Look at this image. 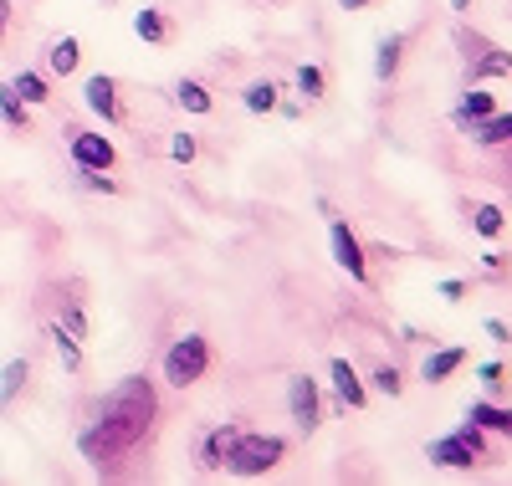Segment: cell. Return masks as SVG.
Returning a JSON list of instances; mask_svg holds the SVG:
<instances>
[{"instance_id": "6da1fadb", "label": "cell", "mask_w": 512, "mask_h": 486, "mask_svg": "<svg viewBox=\"0 0 512 486\" xmlns=\"http://www.w3.org/2000/svg\"><path fill=\"white\" fill-rule=\"evenodd\" d=\"M154 420H159V389H154V379L149 374H128V379H118L98 400L93 420L82 425V435H77V451H82V461H93L98 471H113L123 456H134L144 440L154 435Z\"/></svg>"}, {"instance_id": "7a4b0ae2", "label": "cell", "mask_w": 512, "mask_h": 486, "mask_svg": "<svg viewBox=\"0 0 512 486\" xmlns=\"http://www.w3.org/2000/svg\"><path fill=\"white\" fill-rule=\"evenodd\" d=\"M282 461H287V440L282 435H267V430H236L231 451H226V471L236 481H262Z\"/></svg>"}, {"instance_id": "3957f363", "label": "cell", "mask_w": 512, "mask_h": 486, "mask_svg": "<svg viewBox=\"0 0 512 486\" xmlns=\"http://www.w3.org/2000/svg\"><path fill=\"white\" fill-rule=\"evenodd\" d=\"M159 374H164V384H175V389L200 384V379L210 374V338H205V333H180L175 343L164 348Z\"/></svg>"}, {"instance_id": "277c9868", "label": "cell", "mask_w": 512, "mask_h": 486, "mask_svg": "<svg viewBox=\"0 0 512 486\" xmlns=\"http://www.w3.org/2000/svg\"><path fill=\"white\" fill-rule=\"evenodd\" d=\"M451 41H456V52H461V62H466V82H497V77H512V52H502L497 41H487L482 31L456 26Z\"/></svg>"}, {"instance_id": "5b68a950", "label": "cell", "mask_w": 512, "mask_h": 486, "mask_svg": "<svg viewBox=\"0 0 512 486\" xmlns=\"http://www.w3.org/2000/svg\"><path fill=\"white\" fill-rule=\"evenodd\" d=\"M328 251H333V261H338V272H349V282H369V251H364V241L349 231V220H338V215H328Z\"/></svg>"}, {"instance_id": "8992f818", "label": "cell", "mask_w": 512, "mask_h": 486, "mask_svg": "<svg viewBox=\"0 0 512 486\" xmlns=\"http://www.w3.org/2000/svg\"><path fill=\"white\" fill-rule=\"evenodd\" d=\"M287 415H292V425L303 435H313L323 425V389H318L313 374H292L287 379Z\"/></svg>"}, {"instance_id": "52a82bcc", "label": "cell", "mask_w": 512, "mask_h": 486, "mask_svg": "<svg viewBox=\"0 0 512 486\" xmlns=\"http://www.w3.org/2000/svg\"><path fill=\"white\" fill-rule=\"evenodd\" d=\"M67 154H72V169H113L118 164L113 139L93 134V128H67Z\"/></svg>"}, {"instance_id": "ba28073f", "label": "cell", "mask_w": 512, "mask_h": 486, "mask_svg": "<svg viewBox=\"0 0 512 486\" xmlns=\"http://www.w3.org/2000/svg\"><path fill=\"white\" fill-rule=\"evenodd\" d=\"M425 461H431V466H446V471H472V466H482V451L472 446V440H461V435L451 430V435L425 440Z\"/></svg>"}, {"instance_id": "9c48e42d", "label": "cell", "mask_w": 512, "mask_h": 486, "mask_svg": "<svg viewBox=\"0 0 512 486\" xmlns=\"http://www.w3.org/2000/svg\"><path fill=\"white\" fill-rule=\"evenodd\" d=\"M231 440H236V425H231V420L205 425V430L195 435V466H200L205 476L226 471V451H231Z\"/></svg>"}, {"instance_id": "30bf717a", "label": "cell", "mask_w": 512, "mask_h": 486, "mask_svg": "<svg viewBox=\"0 0 512 486\" xmlns=\"http://www.w3.org/2000/svg\"><path fill=\"white\" fill-rule=\"evenodd\" d=\"M82 108L98 113L103 123H123V118H128V113H123V93H118V82H113L108 72H93L88 82H82Z\"/></svg>"}, {"instance_id": "8fae6325", "label": "cell", "mask_w": 512, "mask_h": 486, "mask_svg": "<svg viewBox=\"0 0 512 486\" xmlns=\"http://www.w3.org/2000/svg\"><path fill=\"white\" fill-rule=\"evenodd\" d=\"M497 113V98L487 93V82H466V93L456 98V108H451V123H456V134H466L472 123H482V118H492Z\"/></svg>"}, {"instance_id": "7c38bea8", "label": "cell", "mask_w": 512, "mask_h": 486, "mask_svg": "<svg viewBox=\"0 0 512 486\" xmlns=\"http://www.w3.org/2000/svg\"><path fill=\"white\" fill-rule=\"evenodd\" d=\"M405 47H410V36H405V31H384V36L374 41V77H379L384 87L400 77V67H405Z\"/></svg>"}, {"instance_id": "4fadbf2b", "label": "cell", "mask_w": 512, "mask_h": 486, "mask_svg": "<svg viewBox=\"0 0 512 486\" xmlns=\"http://www.w3.org/2000/svg\"><path fill=\"white\" fill-rule=\"evenodd\" d=\"M328 379H333V394L344 400V410H364L369 405V384L359 379V369L349 359H333L328 364Z\"/></svg>"}, {"instance_id": "5bb4252c", "label": "cell", "mask_w": 512, "mask_h": 486, "mask_svg": "<svg viewBox=\"0 0 512 486\" xmlns=\"http://www.w3.org/2000/svg\"><path fill=\"white\" fill-rule=\"evenodd\" d=\"M466 420H477L487 435H512V405H497L492 394H482V400L466 405Z\"/></svg>"}, {"instance_id": "9a60e30c", "label": "cell", "mask_w": 512, "mask_h": 486, "mask_svg": "<svg viewBox=\"0 0 512 486\" xmlns=\"http://www.w3.org/2000/svg\"><path fill=\"white\" fill-rule=\"evenodd\" d=\"M134 36L149 41V47H169L175 26H169V16H164L159 6H139V11H134Z\"/></svg>"}, {"instance_id": "2e32d148", "label": "cell", "mask_w": 512, "mask_h": 486, "mask_svg": "<svg viewBox=\"0 0 512 486\" xmlns=\"http://www.w3.org/2000/svg\"><path fill=\"white\" fill-rule=\"evenodd\" d=\"M461 364H466V348H431V353H425V364H420V379L425 384H446Z\"/></svg>"}, {"instance_id": "e0dca14e", "label": "cell", "mask_w": 512, "mask_h": 486, "mask_svg": "<svg viewBox=\"0 0 512 486\" xmlns=\"http://www.w3.org/2000/svg\"><path fill=\"white\" fill-rule=\"evenodd\" d=\"M282 93V87L272 82V77H256V82H246L241 87V103H246V113H256V118H267V113H277V98Z\"/></svg>"}, {"instance_id": "ac0fdd59", "label": "cell", "mask_w": 512, "mask_h": 486, "mask_svg": "<svg viewBox=\"0 0 512 486\" xmlns=\"http://www.w3.org/2000/svg\"><path fill=\"white\" fill-rule=\"evenodd\" d=\"M466 139H472L477 149H497V144H507V139H512V113H492V118L472 123V128H466Z\"/></svg>"}, {"instance_id": "d6986e66", "label": "cell", "mask_w": 512, "mask_h": 486, "mask_svg": "<svg viewBox=\"0 0 512 486\" xmlns=\"http://www.w3.org/2000/svg\"><path fill=\"white\" fill-rule=\"evenodd\" d=\"M175 103H180L185 113H195V118L216 113V98H210V87H205L200 77H180V82H175Z\"/></svg>"}, {"instance_id": "ffe728a7", "label": "cell", "mask_w": 512, "mask_h": 486, "mask_svg": "<svg viewBox=\"0 0 512 486\" xmlns=\"http://www.w3.org/2000/svg\"><path fill=\"white\" fill-rule=\"evenodd\" d=\"M11 87L21 93V103H26V108H47V103H52V82H47V72L21 67V72L11 77Z\"/></svg>"}, {"instance_id": "44dd1931", "label": "cell", "mask_w": 512, "mask_h": 486, "mask_svg": "<svg viewBox=\"0 0 512 486\" xmlns=\"http://www.w3.org/2000/svg\"><path fill=\"white\" fill-rule=\"evenodd\" d=\"M77 62H82V41H77V36H57L52 47H47V67H52V77H72Z\"/></svg>"}, {"instance_id": "7402d4cb", "label": "cell", "mask_w": 512, "mask_h": 486, "mask_svg": "<svg viewBox=\"0 0 512 486\" xmlns=\"http://www.w3.org/2000/svg\"><path fill=\"white\" fill-rule=\"evenodd\" d=\"M0 123H6L11 134H26V128H31V108L21 103V93L11 82H0Z\"/></svg>"}, {"instance_id": "603a6c76", "label": "cell", "mask_w": 512, "mask_h": 486, "mask_svg": "<svg viewBox=\"0 0 512 486\" xmlns=\"http://www.w3.org/2000/svg\"><path fill=\"white\" fill-rule=\"evenodd\" d=\"M47 338H52V348L62 353V369H67V374H82V338H72L62 323H47Z\"/></svg>"}, {"instance_id": "cb8c5ba5", "label": "cell", "mask_w": 512, "mask_h": 486, "mask_svg": "<svg viewBox=\"0 0 512 486\" xmlns=\"http://www.w3.org/2000/svg\"><path fill=\"white\" fill-rule=\"evenodd\" d=\"M26 379H31V359H11L6 369H0V410H6L16 394L26 389Z\"/></svg>"}, {"instance_id": "d4e9b609", "label": "cell", "mask_w": 512, "mask_h": 486, "mask_svg": "<svg viewBox=\"0 0 512 486\" xmlns=\"http://www.w3.org/2000/svg\"><path fill=\"white\" fill-rule=\"evenodd\" d=\"M472 231H477L482 241H497V236L507 231V215H502V205H477V210H472Z\"/></svg>"}, {"instance_id": "484cf974", "label": "cell", "mask_w": 512, "mask_h": 486, "mask_svg": "<svg viewBox=\"0 0 512 486\" xmlns=\"http://www.w3.org/2000/svg\"><path fill=\"white\" fill-rule=\"evenodd\" d=\"M292 82H297V93H303V98H313V103H318V98H328V72H323L318 62H303Z\"/></svg>"}, {"instance_id": "4316f807", "label": "cell", "mask_w": 512, "mask_h": 486, "mask_svg": "<svg viewBox=\"0 0 512 486\" xmlns=\"http://www.w3.org/2000/svg\"><path fill=\"white\" fill-rule=\"evenodd\" d=\"M369 389H374V394H390V400H400V394H405V374H400L395 364H379V369L369 374Z\"/></svg>"}, {"instance_id": "83f0119b", "label": "cell", "mask_w": 512, "mask_h": 486, "mask_svg": "<svg viewBox=\"0 0 512 486\" xmlns=\"http://www.w3.org/2000/svg\"><path fill=\"white\" fill-rule=\"evenodd\" d=\"M77 185L88 190V195H118V190H123L108 169H77Z\"/></svg>"}, {"instance_id": "f1b7e54d", "label": "cell", "mask_w": 512, "mask_h": 486, "mask_svg": "<svg viewBox=\"0 0 512 486\" xmlns=\"http://www.w3.org/2000/svg\"><path fill=\"white\" fill-rule=\"evenodd\" d=\"M72 338H82V343H88V313H82V297H67L62 302V318H57Z\"/></svg>"}, {"instance_id": "f546056e", "label": "cell", "mask_w": 512, "mask_h": 486, "mask_svg": "<svg viewBox=\"0 0 512 486\" xmlns=\"http://www.w3.org/2000/svg\"><path fill=\"white\" fill-rule=\"evenodd\" d=\"M169 159H175V164H195L200 159L195 134H185V128H180V134H169Z\"/></svg>"}, {"instance_id": "4dcf8cb0", "label": "cell", "mask_w": 512, "mask_h": 486, "mask_svg": "<svg viewBox=\"0 0 512 486\" xmlns=\"http://www.w3.org/2000/svg\"><path fill=\"white\" fill-rule=\"evenodd\" d=\"M477 384H482V389L492 394V400H497V394L507 389V369H502V364H477Z\"/></svg>"}, {"instance_id": "1f68e13d", "label": "cell", "mask_w": 512, "mask_h": 486, "mask_svg": "<svg viewBox=\"0 0 512 486\" xmlns=\"http://www.w3.org/2000/svg\"><path fill=\"white\" fill-rule=\"evenodd\" d=\"M482 272H487L492 282H497V277H507V272H512V256H502V251H487V256H482Z\"/></svg>"}, {"instance_id": "d6a6232c", "label": "cell", "mask_w": 512, "mask_h": 486, "mask_svg": "<svg viewBox=\"0 0 512 486\" xmlns=\"http://www.w3.org/2000/svg\"><path fill=\"white\" fill-rule=\"evenodd\" d=\"M436 292H441V297H446V302H466V292H472V287H466V282H461V277H446V282H441V287H436Z\"/></svg>"}, {"instance_id": "836d02e7", "label": "cell", "mask_w": 512, "mask_h": 486, "mask_svg": "<svg viewBox=\"0 0 512 486\" xmlns=\"http://www.w3.org/2000/svg\"><path fill=\"white\" fill-rule=\"evenodd\" d=\"M482 333H487L492 343H512V328H507L502 318H487V323H482Z\"/></svg>"}, {"instance_id": "e575fe53", "label": "cell", "mask_w": 512, "mask_h": 486, "mask_svg": "<svg viewBox=\"0 0 512 486\" xmlns=\"http://www.w3.org/2000/svg\"><path fill=\"white\" fill-rule=\"evenodd\" d=\"M497 154H502V180L512 185V139H507V144H497Z\"/></svg>"}, {"instance_id": "d590c367", "label": "cell", "mask_w": 512, "mask_h": 486, "mask_svg": "<svg viewBox=\"0 0 512 486\" xmlns=\"http://www.w3.org/2000/svg\"><path fill=\"white\" fill-rule=\"evenodd\" d=\"M11 11H16V6H11V0H0V41H6V26H11Z\"/></svg>"}, {"instance_id": "8d00e7d4", "label": "cell", "mask_w": 512, "mask_h": 486, "mask_svg": "<svg viewBox=\"0 0 512 486\" xmlns=\"http://www.w3.org/2000/svg\"><path fill=\"white\" fill-rule=\"evenodd\" d=\"M277 113H282L287 123H297V118H303V108H297V103H277Z\"/></svg>"}, {"instance_id": "74e56055", "label": "cell", "mask_w": 512, "mask_h": 486, "mask_svg": "<svg viewBox=\"0 0 512 486\" xmlns=\"http://www.w3.org/2000/svg\"><path fill=\"white\" fill-rule=\"evenodd\" d=\"M338 6H344V11H369L374 0H338Z\"/></svg>"}, {"instance_id": "f35d334b", "label": "cell", "mask_w": 512, "mask_h": 486, "mask_svg": "<svg viewBox=\"0 0 512 486\" xmlns=\"http://www.w3.org/2000/svg\"><path fill=\"white\" fill-rule=\"evenodd\" d=\"M451 11H456V16H466V11H472V0H451Z\"/></svg>"}]
</instances>
